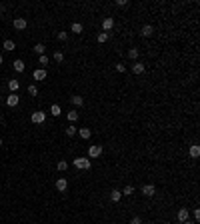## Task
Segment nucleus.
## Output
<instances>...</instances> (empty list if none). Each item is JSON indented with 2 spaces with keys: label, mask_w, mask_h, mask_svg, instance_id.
Here are the masks:
<instances>
[{
  "label": "nucleus",
  "mask_w": 200,
  "mask_h": 224,
  "mask_svg": "<svg viewBox=\"0 0 200 224\" xmlns=\"http://www.w3.org/2000/svg\"><path fill=\"white\" fill-rule=\"evenodd\" d=\"M102 28H104V32H108V34H110V30L114 28V20L110 18V16H108V18H104V20H102Z\"/></svg>",
  "instance_id": "20e7f679"
},
{
  "label": "nucleus",
  "mask_w": 200,
  "mask_h": 224,
  "mask_svg": "<svg viewBox=\"0 0 200 224\" xmlns=\"http://www.w3.org/2000/svg\"><path fill=\"white\" fill-rule=\"evenodd\" d=\"M108 38H110L108 32H100V34H98V42H106Z\"/></svg>",
  "instance_id": "cd10ccee"
},
{
  "label": "nucleus",
  "mask_w": 200,
  "mask_h": 224,
  "mask_svg": "<svg viewBox=\"0 0 200 224\" xmlns=\"http://www.w3.org/2000/svg\"><path fill=\"white\" fill-rule=\"evenodd\" d=\"M120 198H122V192H120V190H112V192H110V200H112V202H118Z\"/></svg>",
  "instance_id": "2eb2a0df"
},
{
  "label": "nucleus",
  "mask_w": 200,
  "mask_h": 224,
  "mask_svg": "<svg viewBox=\"0 0 200 224\" xmlns=\"http://www.w3.org/2000/svg\"><path fill=\"white\" fill-rule=\"evenodd\" d=\"M66 38H68L66 32H58V40H66Z\"/></svg>",
  "instance_id": "72a5a7b5"
},
{
  "label": "nucleus",
  "mask_w": 200,
  "mask_h": 224,
  "mask_svg": "<svg viewBox=\"0 0 200 224\" xmlns=\"http://www.w3.org/2000/svg\"><path fill=\"white\" fill-rule=\"evenodd\" d=\"M28 94H32V96H36V94H38V88L34 86V84H32V86H28Z\"/></svg>",
  "instance_id": "7c9ffc66"
},
{
  "label": "nucleus",
  "mask_w": 200,
  "mask_h": 224,
  "mask_svg": "<svg viewBox=\"0 0 200 224\" xmlns=\"http://www.w3.org/2000/svg\"><path fill=\"white\" fill-rule=\"evenodd\" d=\"M70 102L72 104H74V106H82V104H84V98H82V96H70Z\"/></svg>",
  "instance_id": "ddd939ff"
},
{
  "label": "nucleus",
  "mask_w": 200,
  "mask_h": 224,
  "mask_svg": "<svg viewBox=\"0 0 200 224\" xmlns=\"http://www.w3.org/2000/svg\"><path fill=\"white\" fill-rule=\"evenodd\" d=\"M190 156H192V158H198V156H200V148H198L196 144L190 146Z\"/></svg>",
  "instance_id": "f3484780"
},
{
  "label": "nucleus",
  "mask_w": 200,
  "mask_h": 224,
  "mask_svg": "<svg viewBox=\"0 0 200 224\" xmlns=\"http://www.w3.org/2000/svg\"><path fill=\"white\" fill-rule=\"evenodd\" d=\"M4 50H10V52H12V50H16V44L12 40H6V42H4Z\"/></svg>",
  "instance_id": "aec40b11"
},
{
  "label": "nucleus",
  "mask_w": 200,
  "mask_h": 224,
  "mask_svg": "<svg viewBox=\"0 0 200 224\" xmlns=\"http://www.w3.org/2000/svg\"><path fill=\"white\" fill-rule=\"evenodd\" d=\"M34 52L42 56V54H44V44H36V46H34Z\"/></svg>",
  "instance_id": "a878e982"
},
{
  "label": "nucleus",
  "mask_w": 200,
  "mask_h": 224,
  "mask_svg": "<svg viewBox=\"0 0 200 224\" xmlns=\"http://www.w3.org/2000/svg\"><path fill=\"white\" fill-rule=\"evenodd\" d=\"M80 136L82 138H90V128H80Z\"/></svg>",
  "instance_id": "bb28decb"
},
{
  "label": "nucleus",
  "mask_w": 200,
  "mask_h": 224,
  "mask_svg": "<svg viewBox=\"0 0 200 224\" xmlns=\"http://www.w3.org/2000/svg\"><path fill=\"white\" fill-rule=\"evenodd\" d=\"M46 120V114L44 112H32V122L34 124H42Z\"/></svg>",
  "instance_id": "39448f33"
},
{
  "label": "nucleus",
  "mask_w": 200,
  "mask_h": 224,
  "mask_svg": "<svg viewBox=\"0 0 200 224\" xmlns=\"http://www.w3.org/2000/svg\"><path fill=\"white\" fill-rule=\"evenodd\" d=\"M50 114H52V116H60V106H58V104H52V106H50Z\"/></svg>",
  "instance_id": "6ab92c4d"
},
{
  "label": "nucleus",
  "mask_w": 200,
  "mask_h": 224,
  "mask_svg": "<svg viewBox=\"0 0 200 224\" xmlns=\"http://www.w3.org/2000/svg\"><path fill=\"white\" fill-rule=\"evenodd\" d=\"M178 220L180 222H188V208H180L178 210Z\"/></svg>",
  "instance_id": "1a4fd4ad"
},
{
  "label": "nucleus",
  "mask_w": 200,
  "mask_h": 224,
  "mask_svg": "<svg viewBox=\"0 0 200 224\" xmlns=\"http://www.w3.org/2000/svg\"><path fill=\"white\" fill-rule=\"evenodd\" d=\"M194 218H196V220H200V210H198V208L194 210Z\"/></svg>",
  "instance_id": "c9c22d12"
},
{
  "label": "nucleus",
  "mask_w": 200,
  "mask_h": 224,
  "mask_svg": "<svg viewBox=\"0 0 200 224\" xmlns=\"http://www.w3.org/2000/svg\"><path fill=\"white\" fill-rule=\"evenodd\" d=\"M18 80H8V88H10V94H14L16 90H18Z\"/></svg>",
  "instance_id": "4468645a"
},
{
  "label": "nucleus",
  "mask_w": 200,
  "mask_h": 224,
  "mask_svg": "<svg viewBox=\"0 0 200 224\" xmlns=\"http://www.w3.org/2000/svg\"><path fill=\"white\" fill-rule=\"evenodd\" d=\"M128 56L132 58V60H134V58H138V48H130L128 50Z\"/></svg>",
  "instance_id": "c756f323"
},
{
  "label": "nucleus",
  "mask_w": 200,
  "mask_h": 224,
  "mask_svg": "<svg viewBox=\"0 0 200 224\" xmlns=\"http://www.w3.org/2000/svg\"><path fill=\"white\" fill-rule=\"evenodd\" d=\"M124 196H130V194H134V188L132 186H124V190H120Z\"/></svg>",
  "instance_id": "5701e85b"
},
{
  "label": "nucleus",
  "mask_w": 200,
  "mask_h": 224,
  "mask_svg": "<svg viewBox=\"0 0 200 224\" xmlns=\"http://www.w3.org/2000/svg\"><path fill=\"white\" fill-rule=\"evenodd\" d=\"M132 72H134V74H142V72H144V64H140V62H136V64L132 66Z\"/></svg>",
  "instance_id": "dca6fc26"
},
{
  "label": "nucleus",
  "mask_w": 200,
  "mask_h": 224,
  "mask_svg": "<svg viewBox=\"0 0 200 224\" xmlns=\"http://www.w3.org/2000/svg\"><path fill=\"white\" fill-rule=\"evenodd\" d=\"M70 30H72V32H76V34H80V32H82L84 28H82V24H80V22H74V24H72V28H70Z\"/></svg>",
  "instance_id": "a211bd4d"
},
{
  "label": "nucleus",
  "mask_w": 200,
  "mask_h": 224,
  "mask_svg": "<svg viewBox=\"0 0 200 224\" xmlns=\"http://www.w3.org/2000/svg\"><path fill=\"white\" fill-rule=\"evenodd\" d=\"M54 60H56V62H62V60H64V54H62L60 50H56V52H54Z\"/></svg>",
  "instance_id": "393cba45"
},
{
  "label": "nucleus",
  "mask_w": 200,
  "mask_h": 224,
  "mask_svg": "<svg viewBox=\"0 0 200 224\" xmlns=\"http://www.w3.org/2000/svg\"><path fill=\"white\" fill-rule=\"evenodd\" d=\"M140 192H142L144 196H148V198H150V196H154V194H156V188L152 186V184H144V186L140 188Z\"/></svg>",
  "instance_id": "7ed1b4c3"
},
{
  "label": "nucleus",
  "mask_w": 200,
  "mask_h": 224,
  "mask_svg": "<svg viewBox=\"0 0 200 224\" xmlns=\"http://www.w3.org/2000/svg\"><path fill=\"white\" fill-rule=\"evenodd\" d=\"M72 164H74L76 168H80V170H88V168L92 166V162H90V158H84V156H80V158H76V160H72Z\"/></svg>",
  "instance_id": "f257e3e1"
},
{
  "label": "nucleus",
  "mask_w": 200,
  "mask_h": 224,
  "mask_svg": "<svg viewBox=\"0 0 200 224\" xmlns=\"http://www.w3.org/2000/svg\"><path fill=\"white\" fill-rule=\"evenodd\" d=\"M116 70H118V72H124L126 66H124V64H116Z\"/></svg>",
  "instance_id": "f704fd0d"
},
{
  "label": "nucleus",
  "mask_w": 200,
  "mask_h": 224,
  "mask_svg": "<svg viewBox=\"0 0 200 224\" xmlns=\"http://www.w3.org/2000/svg\"><path fill=\"white\" fill-rule=\"evenodd\" d=\"M12 24H14L16 30H24V28H26V20H24V18H16Z\"/></svg>",
  "instance_id": "9b49d317"
},
{
  "label": "nucleus",
  "mask_w": 200,
  "mask_h": 224,
  "mask_svg": "<svg viewBox=\"0 0 200 224\" xmlns=\"http://www.w3.org/2000/svg\"><path fill=\"white\" fill-rule=\"evenodd\" d=\"M34 80H46V68L34 70Z\"/></svg>",
  "instance_id": "6e6552de"
},
{
  "label": "nucleus",
  "mask_w": 200,
  "mask_h": 224,
  "mask_svg": "<svg viewBox=\"0 0 200 224\" xmlns=\"http://www.w3.org/2000/svg\"><path fill=\"white\" fill-rule=\"evenodd\" d=\"M66 188H68V182L64 178H58L56 180V190H58V192H66Z\"/></svg>",
  "instance_id": "0eeeda50"
},
{
  "label": "nucleus",
  "mask_w": 200,
  "mask_h": 224,
  "mask_svg": "<svg viewBox=\"0 0 200 224\" xmlns=\"http://www.w3.org/2000/svg\"><path fill=\"white\" fill-rule=\"evenodd\" d=\"M0 146H2V138H0Z\"/></svg>",
  "instance_id": "58836bf2"
},
{
  "label": "nucleus",
  "mask_w": 200,
  "mask_h": 224,
  "mask_svg": "<svg viewBox=\"0 0 200 224\" xmlns=\"http://www.w3.org/2000/svg\"><path fill=\"white\" fill-rule=\"evenodd\" d=\"M38 64H42L46 68V64H48V56H46V54H42V56L38 58Z\"/></svg>",
  "instance_id": "b1692460"
},
{
  "label": "nucleus",
  "mask_w": 200,
  "mask_h": 224,
  "mask_svg": "<svg viewBox=\"0 0 200 224\" xmlns=\"http://www.w3.org/2000/svg\"><path fill=\"white\" fill-rule=\"evenodd\" d=\"M18 102H20V98L16 94H10L6 98V104H8V106H18Z\"/></svg>",
  "instance_id": "9d476101"
},
{
  "label": "nucleus",
  "mask_w": 200,
  "mask_h": 224,
  "mask_svg": "<svg viewBox=\"0 0 200 224\" xmlns=\"http://www.w3.org/2000/svg\"><path fill=\"white\" fill-rule=\"evenodd\" d=\"M130 224H142V220H140V216H134L132 220H130Z\"/></svg>",
  "instance_id": "473e14b6"
},
{
  "label": "nucleus",
  "mask_w": 200,
  "mask_h": 224,
  "mask_svg": "<svg viewBox=\"0 0 200 224\" xmlns=\"http://www.w3.org/2000/svg\"><path fill=\"white\" fill-rule=\"evenodd\" d=\"M140 34H142V36H152V34H154V26H150V24H146V26H142V28H140Z\"/></svg>",
  "instance_id": "423d86ee"
},
{
  "label": "nucleus",
  "mask_w": 200,
  "mask_h": 224,
  "mask_svg": "<svg viewBox=\"0 0 200 224\" xmlns=\"http://www.w3.org/2000/svg\"><path fill=\"white\" fill-rule=\"evenodd\" d=\"M56 168H58V170H60V172H64V170H66V168H68V162H64V160H58V164H56Z\"/></svg>",
  "instance_id": "4be33fe9"
},
{
  "label": "nucleus",
  "mask_w": 200,
  "mask_h": 224,
  "mask_svg": "<svg viewBox=\"0 0 200 224\" xmlns=\"http://www.w3.org/2000/svg\"><path fill=\"white\" fill-rule=\"evenodd\" d=\"M116 6H128V0H116Z\"/></svg>",
  "instance_id": "2f4dec72"
},
{
  "label": "nucleus",
  "mask_w": 200,
  "mask_h": 224,
  "mask_svg": "<svg viewBox=\"0 0 200 224\" xmlns=\"http://www.w3.org/2000/svg\"><path fill=\"white\" fill-rule=\"evenodd\" d=\"M2 62H4V58H2V56H0V64H2Z\"/></svg>",
  "instance_id": "e433bc0d"
},
{
  "label": "nucleus",
  "mask_w": 200,
  "mask_h": 224,
  "mask_svg": "<svg viewBox=\"0 0 200 224\" xmlns=\"http://www.w3.org/2000/svg\"><path fill=\"white\" fill-rule=\"evenodd\" d=\"M12 66H14V70H16V72H24V68H26L22 60H14V62H12Z\"/></svg>",
  "instance_id": "f8f14e48"
},
{
  "label": "nucleus",
  "mask_w": 200,
  "mask_h": 224,
  "mask_svg": "<svg viewBox=\"0 0 200 224\" xmlns=\"http://www.w3.org/2000/svg\"><path fill=\"white\" fill-rule=\"evenodd\" d=\"M68 120H70V122H76V120H78V112H76V110H70V112H68Z\"/></svg>",
  "instance_id": "412c9836"
},
{
  "label": "nucleus",
  "mask_w": 200,
  "mask_h": 224,
  "mask_svg": "<svg viewBox=\"0 0 200 224\" xmlns=\"http://www.w3.org/2000/svg\"><path fill=\"white\" fill-rule=\"evenodd\" d=\"M100 154H102V146L100 144H92L90 148H88V156H90V158H98Z\"/></svg>",
  "instance_id": "f03ea898"
},
{
  "label": "nucleus",
  "mask_w": 200,
  "mask_h": 224,
  "mask_svg": "<svg viewBox=\"0 0 200 224\" xmlns=\"http://www.w3.org/2000/svg\"><path fill=\"white\" fill-rule=\"evenodd\" d=\"M66 134H68V136H74V134H76V126H74V124H70V126L66 128Z\"/></svg>",
  "instance_id": "c85d7f7f"
},
{
  "label": "nucleus",
  "mask_w": 200,
  "mask_h": 224,
  "mask_svg": "<svg viewBox=\"0 0 200 224\" xmlns=\"http://www.w3.org/2000/svg\"><path fill=\"white\" fill-rule=\"evenodd\" d=\"M182 224H192V222H182Z\"/></svg>",
  "instance_id": "4c0bfd02"
}]
</instances>
